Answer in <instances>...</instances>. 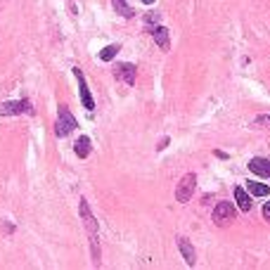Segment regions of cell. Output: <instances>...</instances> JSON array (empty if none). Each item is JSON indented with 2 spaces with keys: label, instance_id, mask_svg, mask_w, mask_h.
<instances>
[{
  "label": "cell",
  "instance_id": "6da1fadb",
  "mask_svg": "<svg viewBox=\"0 0 270 270\" xmlns=\"http://www.w3.org/2000/svg\"><path fill=\"white\" fill-rule=\"evenodd\" d=\"M76 128V118H74V114L69 112V107H64V104H60V112H57V124H54V133L60 135V138H64V135H69Z\"/></svg>",
  "mask_w": 270,
  "mask_h": 270
},
{
  "label": "cell",
  "instance_id": "7a4b0ae2",
  "mask_svg": "<svg viewBox=\"0 0 270 270\" xmlns=\"http://www.w3.org/2000/svg\"><path fill=\"white\" fill-rule=\"evenodd\" d=\"M194 185H197V176L194 173H188V176H182V180L178 182V188H176V199L178 202H190L192 199V192H194Z\"/></svg>",
  "mask_w": 270,
  "mask_h": 270
},
{
  "label": "cell",
  "instance_id": "3957f363",
  "mask_svg": "<svg viewBox=\"0 0 270 270\" xmlns=\"http://www.w3.org/2000/svg\"><path fill=\"white\" fill-rule=\"evenodd\" d=\"M214 220L218 225H225V223H230V220H234V206L230 202H218L216 208H214Z\"/></svg>",
  "mask_w": 270,
  "mask_h": 270
},
{
  "label": "cell",
  "instance_id": "277c9868",
  "mask_svg": "<svg viewBox=\"0 0 270 270\" xmlns=\"http://www.w3.org/2000/svg\"><path fill=\"white\" fill-rule=\"evenodd\" d=\"M22 112H34L28 100H19V102H2L0 104V116H10V114H22Z\"/></svg>",
  "mask_w": 270,
  "mask_h": 270
},
{
  "label": "cell",
  "instance_id": "5b68a950",
  "mask_svg": "<svg viewBox=\"0 0 270 270\" xmlns=\"http://www.w3.org/2000/svg\"><path fill=\"white\" fill-rule=\"evenodd\" d=\"M81 214H83V220H86V228H88L90 237H92V252H95V261H98L100 252H98V246H95V240H98V230H95V218L90 216V208H88V204H86V202H81Z\"/></svg>",
  "mask_w": 270,
  "mask_h": 270
},
{
  "label": "cell",
  "instance_id": "8992f818",
  "mask_svg": "<svg viewBox=\"0 0 270 270\" xmlns=\"http://www.w3.org/2000/svg\"><path fill=\"white\" fill-rule=\"evenodd\" d=\"M74 74H76V78H78V88H81V102H83V107L88 109V112H92L95 109V102H92V98H90V90L88 86H86V76H83V72L76 66L74 69Z\"/></svg>",
  "mask_w": 270,
  "mask_h": 270
},
{
  "label": "cell",
  "instance_id": "52a82bcc",
  "mask_svg": "<svg viewBox=\"0 0 270 270\" xmlns=\"http://www.w3.org/2000/svg\"><path fill=\"white\" fill-rule=\"evenodd\" d=\"M114 76H116L118 81H124L126 86H133L135 83V66L133 64H121L116 72H114Z\"/></svg>",
  "mask_w": 270,
  "mask_h": 270
},
{
  "label": "cell",
  "instance_id": "ba28073f",
  "mask_svg": "<svg viewBox=\"0 0 270 270\" xmlns=\"http://www.w3.org/2000/svg\"><path fill=\"white\" fill-rule=\"evenodd\" d=\"M178 244H180V252H182V256H185L188 266H194V263H197V254H194V249L190 246V242L185 240V237H180Z\"/></svg>",
  "mask_w": 270,
  "mask_h": 270
},
{
  "label": "cell",
  "instance_id": "9c48e42d",
  "mask_svg": "<svg viewBox=\"0 0 270 270\" xmlns=\"http://www.w3.org/2000/svg\"><path fill=\"white\" fill-rule=\"evenodd\" d=\"M152 38L156 40V45H159L162 50H168V28H166V26H156V28H154Z\"/></svg>",
  "mask_w": 270,
  "mask_h": 270
},
{
  "label": "cell",
  "instance_id": "30bf717a",
  "mask_svg": "<svg viewBox=\"0 0 270 270\" xmlns=\"http://www.w3.org/2000/svg\"><path fill=\"white\" fill-rule=\"evenodd\" d=\"M249 168L254 173H258V176H268L270 178V162L268 159H252L249 162Z\"/></svg>",
  "mask_w": 270,
  "mask_h": 270
},
{
  "label": "cell",
  "instance_id": "8fae6325",
  "mask_svg": "<svg viewBox=\"0 0 270 270\" xmlns=\"http://www.w3.org/2000/svg\"><path fill=\"white\" fill-rule=\"evenodd\" d=\"M234 199H237V206L242 208V211H252V199H249V194L242 188L234 190Z\"/></svg>",
  "mask_w": 270,
  "mask_h": 270
},
{
  "label": "cell",
  "instance_id": "7c38bea8",
  "mask_svg": "<svg viewBox=\"0 0 270 270\" xmlns=\"http://www.w3.org/2000/svg\"><path fill=\"white\" fill-rule=\"evenodd\" d=\"M74 152L78 154L81 159L88 156V154H90V138H88V135H81V138H78V142H76V147H74Z\"/></svg>",
  "mask_w": 270,
  "mask_h": 270
},
{
  "label": "cell",
  "instance_id": "4fadbf2b",
  "mask_svg": "<svg viewBox=\"0 0 270 270\" xmlns=\"http://www.w3.org/2000/svg\"><path fill=\"white\" fill-rule=\"evenodd\" d=\"M112 2H114V10H116L118 14H121V17H133V10L128 8L126 5V0H112Z\"/></svg>",
  "mask_w": 270,
  "mask_h": 270
},
{
  "label": "cell",
  "instance_id": "5bb4252c",
  "mask_svg": "<svg viewBox=\"0 0 270 270\" xmlns=\"http://www.w3.org/2000/svg\"><path fill=\"white\" fill-rule=\"evenodd\" d=\"M249 192H252L254 197H266L268 194V185H263V182H249Z\"/></svg>",
  "mask_w": 270,
  "mask_h": 270
},
{
  "label": "cell",
  "instance_id": "9a60e30c",
  "mask_svg": "<svg viewBox=\"0 0 270 270\" xmlns=\"http://www.w3.org/2000/svg\"><path fill=\"white\" fill-rule=\"evenodd\" d=\"M118 52V45H107L102 52H100V60H104V62H109V60H114V54Z\"/></svg>",
  "mask_w": 270,
  "mask_h": 270
},
{
  "label": "cell",
  "instance_id": "2e32d148",
  "mask_svg": "<svg viewBox=\"0 0 270 270\" xmlns=\"http://www.w3.org/2000/svg\"><path fill=\"white\" fill-rule=\"evenodd\" d=\"M263 218H266V220H270V202L266 204V206H263Z\"/></svg>",
  "mask_w": 270,
  "mask_h": 270
},
{
  "label": "cell",
  "instance_id": "e0dca14e",
  "mask_svg": "<svg viewBox=\"0 0 270 270\" xmlns=\"http://www.w3.org/2000/svg\"><path fill=\"white\" fill-rule=\"evenodd\" d=\"M144 22H147V24H152V22H159V14H147V17H144Z\"/></svg>",
  "mask_w": 270,
  "mask_h": 270
},
{
  "label": "cell",
  "instance_id": "ac0fdd59",
  "mask_svg": "<svg viewBox=\"0 0 270 270\" xmlns=\"http://www.w3.org/2000/svg\"><path fill=\"white\" fill-rule=\"evenodd\" d=\"M140 2H144V5H152L154 0H140Z\"/></svg>",
  "mask_w": 270,
  "mask_h": 270
}]
</instances>
